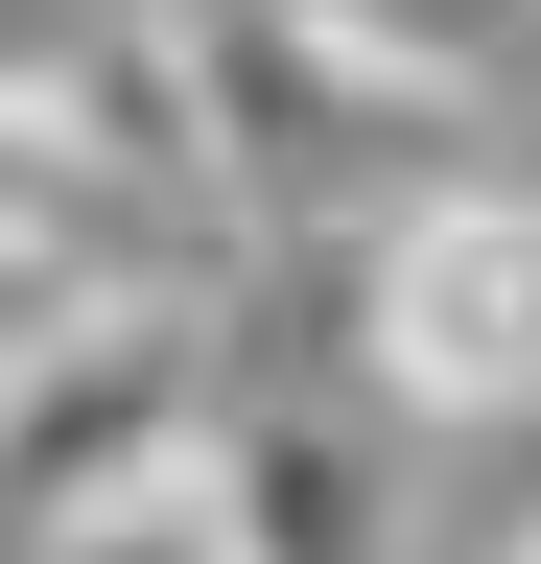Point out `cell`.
<instances>
[{
  "label": "cell",
  "mask_w": 541,
  "mask_h": 564,
  "mask_svg": "<svg viewBox=\"0 0 541 564\" xmlns=\"http://www.w3.org/2000/svg\"><path fill=\"white\" fill-rule=\"evenodd\" d=\"M354 423H541V165H447L377 212Z\"/></svg>",
  "instance_id": "1"
},
{
  "label": "cell",
  "mask_w": 541,
  "mask_h": 564,
  "mask_svg": "<svg viewBox=\"0 0 541 564\" xmlns=\"http://www.w3.org/2000/svg\"><path fill=\"white\" fill-rule=\"evenodd\" d=\"M213 400H236V377H213V329H188V306H95V329L0 352V541L165 494L188 447H213Z\"/></svg>",
  "instance_id": "2"
},
{
  "label": "cell",
  "mask_w": 541,
  "mask_h": 564,
  "mask_svg": "<svg viewBox=\"0 0 541 564\" xmlns=\"http://www.w3.org/2000/svg\"><path fill=\"white\" fill-rule=\"evenodd\" d=\"M142 24H165V95H188V188H213V212H283V188H377L400 141H424L400 95H354V70H329V47L283 24V0H142Z\"/></svg>",
  "instance_id": "3"
},
{
  "label": "cell",
  "mask_w": 541,
  "mask_h": 564,
  "mask_svg": "<svg viewBox=\"0 0 541 564\" xmlns=\"http://www.w3.org/2000/svg\"><path fill=\"white\" fill-rule=\"evenodd\" d=\"M188 518H213V564H377V423L354 400H213Z\"/></svg>",
  "instance_id": "4"
},
{
  "label": "cell",
  "mask_w": 541,
  "mask_h": 564,
  "mask_svg": "<svg viewBox=\"0 0 541 564\" xmlns=\"http://www.w3.org/2000/svg\"><path fill=\"white\" fill-rule=\"evenodd\" d=\"M283 24L354 70V95H400V118H447V95H495V70L541 47V0H283Z\"/></svg>",
  "instance_id": "5"
},
{
  "label": "cell",
  "mask_w": 541,
  "mask_h": 564,
  "mask_svg": "<svg viewBox=\"0 0 541 564\" xmlns=\"http://www.w3.org/2000/svg\"><path fill=\"white\" fill-rule=\"evenodd\" d=\"M118 24H142V0H0V118H72Z\"/></svg>",
  "instance_id": "6"
},
{
  "label": "cell",
  "mask_w": 541,
  "mask_h": 564,
  "mask_svg": "<svg viewBox=\"0 0 541 564\" xmlns=\"http://www.w3.org/2000/svg\"><path fill=\"white\" fill-rule=\"evenodd\" d=\"M24 564H213V518H188V470H165V494H118V518H47Z\"/></svg>",
  "instance_id": "7"
},
{
  "label": "cell",
  "mask_w": 541,
  "mask_h": 564,
  "mask_svg": "<svg viewBox=\"0 0 541 564\" xmlns=\"http://www.w3.org/2000/svg\"><path fill=\"white\" fill-rule=\"evenodd\" d=\"M495 564H541V518H518V541H495Z\"/></svg>",
  "instance_id": "8"
}]
</instances>
